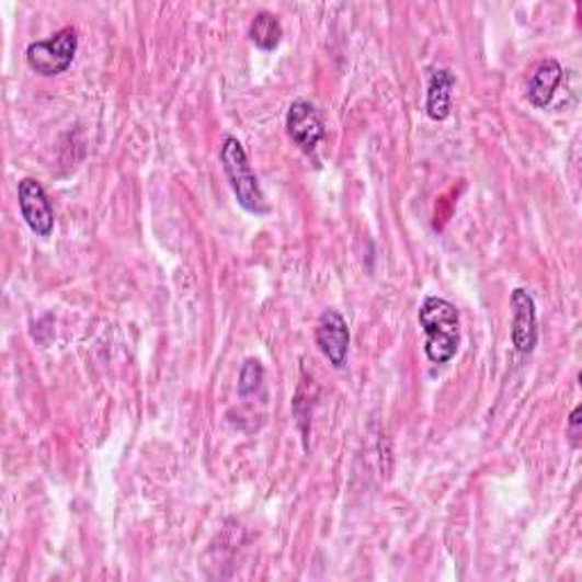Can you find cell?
Returning a JSON list of instances; mask_svg holds the SVG:
<instances>
[{
    "mask_svg": "<svg viewBox=\"0 0 582 582\" xmlns=\"http://www.w3.org/2000/svg\"><path fill=\"white\" fill-rule=\"evenodd\" d=\"M512 346L521 355H530L537 346V305L524 287L512 292Z\"/></svg>",
    "mask_w": 582,
    "mask_h": 582,
    "instance_id": "cell-6",
    "label": "cell"
},
{
    "mask_svg": "<svg viewBox=\"0 0 582 582\" xmlns=\"http://www.w3.org/2000/svg\"><path fill=\"white\" fill-rule=\"evenodd\" d=\"M317 346L326 355V360L334 366V369H342L349 357V344H351V330L346 319L336 310H326L319 317L317 323Z\"/></svg>",
    "mask_w": 582,
    "mask_h": 582,
    "instance_id": "cell-7",
    "label": "cell"
},
{
    "mask_svg": "<svg viewBox=\"0 0 582 582\" xmlns=\"http://www.w3.org/2000/svg\"><path fill=\"white\" fill-rule=\"evenodd\" d=\"M76 50H78V30L67 25L62 30H57L50 39L30 44L25 50V59L27 67L35 73L53 78L65 73L73 65Z\"/></svg>",
    "mask_w": 582,
    "mask_h": 582,
    "instance_id": "cell-3",
    "label": "cell"
},
{
    "mask_svg": "<svg viewBox=\"0 0 582 582\" xmlns=\"http://www.w3.org/2000/svg\"><path fill=\"white\" fill-rule=\"evenodd\" d=\"M262 385H264V366H262L260 360L249 357L247 362H243L241 372H239V383H237L239 398H243V401H247V398L260 393Z\"/></svg>",
    "mask_w": 582,
    "mask_h": 582,
    "instance_id": "cell-11",
    "label": "cell"
},
{
    "mask_svg": "<svg viewBox=\"0 0 582 582\" xmlns=\"http://www.w3.org/2000/svg\"><path fill=\"white\" fill-rule=\"evenodd\" d=\"M287 133L300 150L312 152L326 137V121L321 110L312 101H294L287 110Z\"/></svg>",
    "mask_w": 582,
    "mask_h": 582,
    "instance_id": "cell-5",
    "label": "cell"
},
{
    "mask_svg": "<svg viewBox=\"0 0 582 582\" xmlns=\"http://www.w3.org/2000/svg\"><path fill=\"white\" fill-rule=\"evenodd\" d=\"M221 164H224V173L230 182V190L237 196V203L249 214H255V217H262V214H266L269 212L266 196H264L260 182H258V175L249 162L247 150H243V146L237 137L224 139Z\"/></svg>",
    "mask_w": 582,
    "mask_h": 582,
    "instance_id": "cell-2",
    "label": "cell"
},
{
    "mask_svg": "<svg viewBox=\"0 0 582 582\" xmlns=\"http://www.w3.org/2000/svg\"><path fill=\"white\" fill-rule=\"evenodd\" d=\"M16 196H19L21 217L27 224V228L37 237H50L55 228V212L46 190L42 187V182H37L35 178H23L19 182Z\"/></svg>",
    "mask_w": 582,
    "mask_h": 582,
    "instance_id": "cell-4",
    "label": "cell"
},
{
    "mask_svg": "<svg viewBox=\"0 0 582 582\" xmlns=\"http://www.w3.org/2000/svg\"><path fill=\"white\" fill-rule=\"evenodd\" d=\"M249 37L260 50H275L283 42L281 19L271 12H258L251 21Z\"/></svg>",
    "mask_w": 582,
    "mask_h": 582,
    "instance_id": "cell-10",
    "label": "cell"
},
{
    "mask_svg": "<svg viewBox=\"0 0 582 582\" xmlns=\"http://www.w3.org/2000/svg\"><path fill=\"white\" fill-rule=\"evenodd\" d=\"M564 69L558 59L548 57L535 67V71L528 78V101L535 107H546L556 96V89L562 82Z\"/></svg>",
    "mask_w": 582,
    "mask_h": 582,
    "instance_id": "cell-8",
    "label": "cell"
},
{
    "mask_svg": "<svg viewBox=\"0 0 582 582\" xmlns=\"http://www.w3.org/2000/svg\"><path fill=\"white\" fill-rule=\"evenodd\" d=\"M580 414H582V408L578 406V408L571 412V416H569V427H567V433H569V440H571V446H573V448H580V437H582V431H580L582 419H580Z\"/></svg>",
    "mask_w": 582,
    "mask_h": 582,
    "instance_id": "cell-12",
    "label": "cell"
},
{
    "mask_svg": "<svg viewBox=\"0 0 582 582\" xmlns=\"http://www.w3.org/2000/svg\"><path fill=\"white\" fill-rule=\"evenodd\" d=\"M419 323L425 334V355L433 364H446L459 349V315L455 305L440 296H427L421 303Z\"/></svg>",
    "mask_w": 582,
    "mask_h": 582,
    "instance_id": "cell-1",
    "label": "cell"
},
{
    "mask_svg": "<svg viewBox=\"0 0 582 582\" xmlns=\"http://www.w3.org/2000/svg\"><path fill=\"white\" fill-rule=\"evenodd\" d=\"M455 76L448 69H433L425 91V112L433 121H444L450 114Z\"/></svg>",
    "mask_w": 582,
    "mask_h": 582,
    "instance_id": "cell-9",
    "label": "cell"
}]
</instances>
